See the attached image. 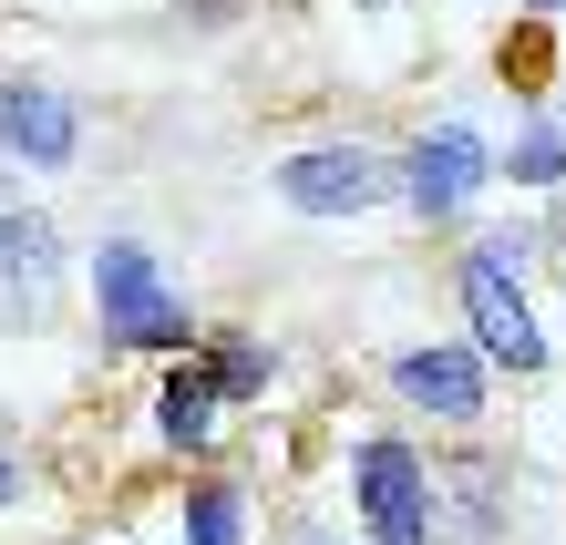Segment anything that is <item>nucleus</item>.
<instances>
[{
    "label": "nucleus",
    "instance_id": "1a4fd4ad",
    "mask_svg": "<svg viewBox=\"0 0 566 545\" xmlns=\"http://www.w3.org/2000/svg\"><path fill=\"white\" fill-rule=\"evenodd\" d=\"M217 432H227V391L207 381V360H196V350H176V360L155 370V442L176 463H207Z\"/></svg>",
    "mask_w": 566,
    "mask_h": 545
},
{
    "label": "nucleus",
    "instance_id": "20e7f679",
    "mask_svg": "<svg viewBox=\"0 0 566 545\" xmlns=\"http://www.w3.org/2000/svg\"><path fill=\"white\" fill-rule=\"evenodd\" d=\"M453 310H463V339L484 350V370H494V381H536V370H556L525 268H494V258H474V248H463V258H453Z\"/></svg>",
    "mask_w": 566,
    "mask_h": 545
},
{
    "label": "nucleus",
    "instance_id": "39448f33",
    "mask_svg": "<svg viewBox=\"0 0 566 545\" xmlns=\"http://www.w3.org/2000/svg\"><path fill=\"white\" fill-rule=\"evenodd\" d=\"M269 186H279V207L310 217V227H360V217L391 207V155L350 145V134H319V145H289L279 155Z\"/></svg>",
    "mask_w": 566,
    "mask_h": 545
},
{
    "label": "nucleus",
    "instance_id": "f03ea898",
    "mask_svg": "<svg viewBox=\"0 0 566 545\" xmlns=\"http://www.w3.org/2000/svg\"><path fill=\"white\" fill-rule=\"evenodd\" d=\"M350 525L360 545H443V484H432V453L412 432H350Z\"/></svg>",
    "mask_w": 566,
    "mask_h": 545
},
{
    "label": "nucleus",
    "instance_id": "6e6552de",
    "mask_svg": "<svg viewBox=\"0 0 566 545\" xmlns=\"http://www.w3.org/2000/svg\"><path fill=\"white\" fill-rule=\"evenodd\" d=\"M62 289V227L52 207H31L21 186H0V319H42V298Z\"/></svg>",
    "mask_w": 566,
    "mask_h": 545
},
{
    "label": "nucleus",
    "instance_id": "4468645a",
    "mask_svg": "<svg viewBox=\"0 0 566 545\" xmlns=\"http://www.w3.org/2000/svg\"><path fill=\"white\" fill-rule=\"evenodd\" d=\"M546 237H556V217H505V227H484V237H463L474 258H494V268H525L536 279V258H546Z\"/></svg>",
    "mask_w": 566,
    "mask_h": 545
},
{
    "label": "nucleus",
    "instance_id": "0eeeda50",
    "mask_svg": "<svg viewBox=\"0 0 566 545\" xmlns=\"http://www.w3.org/2000/svg\"><path fill=\"white\" fill-rule=\"evenodd\" d=\"M0 165H11V176H62V165H83V104L62 83L0 73Z\"/></svg>",
    "mask_w": 566,
    "mask_h": 545
},
{
    "label": "nucleus",
    "instance_id": "423d86ee",
    "mask_svg": "<svg viewBox=\"0 0 566 545\" xmlns=\"http://www.w3.org/2000/svg\"><path fill=\"white\" fill-rule=\"evenodd\" d=\"M391 401L443 432H474L494 412V370L474 339H412V350H391Z\"/></svg>",
    "mask_w": 566,
    "mask_h": 545
},
{
    "label": "nucleus",
    "instance_id": "7ed1b4c3",
    "mask_svg": "<svg viewBox=\"0 0 566 545\" xmlns=\"http://www.w3.org/2000/svg\"><path fill=\"white\" fill-rule=\"evenodd\" d=\"M494 176H505V145H484V124H463V114H432L412 145L391 155V207L412 227H463Z\"/></svg>",
    "mask_w": 566,
    "mask_h": 545
},
{
    "label": "nucleus",
    "instance_id": "ddd939ff",
    "mask_svg": "<svg viewBox=\"0 0 566 545\" xmlns=\"http://www.w3.org/2000/svg\"><path fill=\"white\" fill-rule=\"evenodd\" d=\"M505 186H525V196H566V104H546V114H525V124H515V145H505Z\"/></svg>",
    "mask_w": 566,
    "mask_h": 545
},
{
    "label": "nucleus",
    "instance_id": "f3484780",
    "mask_svg": "<svg viewBox=\"0 0 566 545\" xmlns=\"http://www.w3.org/2000/svg\"><path fill=\"white\" fill-rule=\"evenodd\" d=\"M298 545H360V535H298Z\"/></svg>",
    "mask_w": 566,
    "mask_h": 545
},
{
    "label": "nucleus",
    "instance_id": "9d476101",
    "mask_svg": "<svg viewBox=\"0 0 566 545\" xmlns=\"http://www.w3.org/2000/svg\"><path fill=\"white\" fill-rule=\"evenodd\" d=\"M432 484H443V525H453L463 545H494V535H505L515 484H505V463H494V453H453V463H432Z\"/></svg>",
    "mask_w": 566,
    "mask_h": 545
},
{
    "label": "nucleus",
    "instance_id": "f8f14e48",
    "mask_svg": "<svg viewBox=\"0 0 566 545\" xmlns=\"http://www.w3.org/2000/svg\"><path fill=\"white\" fill-rule=\"evenodd\" d=\"M176 545H248V484H238V473H186Z\"/></svg>",
    "mask_w": 566,
    "mask_h": 545
},
{
    "label": "nucleus",
    "instance_id": "9b49d317",
    "mask_svg": "<svg viewBox=\"0 0 566 545\" xmlns=\"http://www.w3.org/2000/svg\"><path fill=\"white\" fill-rule=\"evenodd\" d=\"M196 360H207V381L227 391V412H258V401L279 391V370H289L258 329H217V339H196Z\"/></svg>",
    "mask_w": 566,
    "mask_h": 545
},
{
    "label": "nucleus",
    "instance_id": "2eb2a0df",
    "mask_svg": "<svg viewBox=\"0 0 566 545\" xmlns=\"http://www.w3.org/2000/svg\"><path fill=\"white\" fill-rule=\"evenodd\" d=\"M21 494H31V463L11 453V442H0V515H21Z\"/></svg>",
    "mask_w": 566,
    "mask_h": 545
},
{
    "label": "nucleus",
    "instance_id": "f257e3e1",
    "mask_svg": "<svg viewBox=\"0 0 566 545\" xmlns=\"http://www.w3.org/2000/svg\"><path fill=\"white\" fill-rule=\"evenodd\" d=\"M83 310H93V329H104V350H124V360H176V350H196V310H186V289L165 279V258L145 248V237H93V258H83Z\"/></svg>",
    "mask_w": 566,
    "mask_h": 545
},
{
    "label": "nucleus",
    "instance_id": "dca6fc26",
    "mask_svg": "<svg viewBox=\"0 0 566 545\" xmlns=\"http://www.w3.org/2000/svg\"><path fill=\"white\" fill-rule=\"evenodd\" d=\"M515 11H536V21H556V11H566V0H515Z\"/></svg>",
    "mask_w": 566,
    "mask_h": 545
}]
</instances>
